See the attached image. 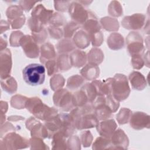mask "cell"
<instances>
[{
  "mask_svg": "<svg viewBox=\"0 0 150 150\" xmlns=\"http://www.w3.org/2000/svg\"><path fill=\"white\" fill-rule=\"evenodd\" d=\"M20 45L27 56L30 58H36L39 55V47L32 36L24 35L21 39Z\"/></svg>",
  "mask_w": 150,
  "mask_h": 150,
  "instance_id": "cell-10",
  "label": "cell"
},
{
  "mask_svg": "<svg viewBox=\"0 0 150 150\" xmlns=\"http://www.w3.org/2000/svg\"><path fill=\"white\" fill-rule=\"evenodd\" d=\"M7 46V42L6 39H3L2 37H1V51L5 49Z\"/></svg>",
  "mask_w": 150,
  "mask_h": 150,
  "instance_id": "cell-54",
  "label": "cell"
},
{
  "mask_svg": "<svg viewBox=\"0 0 150 150\" xmlns=\"http://www.w3.org/2000/svg\"><path fill=\"white\" fill-rule=\"evenodd\" d=\"M32 1H20L19 4L21 8L22 9V10L26 11H29L34 5V4L36 2H33L32 4H30Z\"/></svg>",
  "mask_w": 150,
  "mask_h": 150,
  "instance_id": "cell-52",
  "label": "cell"
},
{
  "mask_svg": "<svg viewBox=\"0 0 150 150\" xmlns=\"http://www.w3.org/2000/svg\"><path fill=\"white\" fill-rule=\"evenodd\" d=\"M30 131L32 137H37L42 139L48 137V131L47 128L39 121L31 128Z\"/></svg>",
  "mask_w": 150,
  "mask_h": 150,
  "instance_id": "cell-28",
  "label": "cell"
},
{
  "mask_svg": "<svg viewBox=\"0 0 150 150\" xmlns=\"http://www.w3.org/2000/svg\"><path fill=\"white\" fill-rule=\"evenodd\" d=\"M90 41L92 42V45L94 47L99 46L101 45L103 41V35L100 31L88 35Z\"/></svg>",
  "mask_w": 150,
  "mask_h": 150,
  "instance_id": "cell-43",
  "label": "cell"
},
{
  "mask_svg": "<svg viewBox=\"0 0 150 150\" xmlns=\"http://www.w3.org/2000/svg\"><path fill=\"white\" fill-rule=\"evenodd\" d=\"M129 80L133 89L142 90L146 86L145 77L139 71H134L129 75Z\"/></svg>",
  "mask_w": 150,
  "mask_h": 150,
  "instance_id": "cell-18",
  "label": "cell"
},
{
  "mask_svg": "<svg viewBox=\"0 0 150 150\" xmlns=\"http://www.w3.org/2000/svg\"><path fill=\"white\" fill-rule=\"evenodd\" d=\"M84 83L83 78L79 75H74L70 77L67 81V87L71 90L78 88Z\"/></svg>",
  "mask_w": 150,
  "mask_h": 150,
  "instance_id": "cell-34",
  "label": "cell"
},
{
  "mask_svg": "<svg viewBox=\"0 0 150 150\" xmlns=\"http://www.w3.org/2000/svg\"><path fill=\"white\" fill-rule=\"evenodd\" d=\"M32 38L37 43H43L47 36L46 30L45 28L39 32H32Z\"/></svg>",
  "mask_w": 150,
  "mask_h": 150,
  "instance_id": "cell-49",
  "label": "cell"
},
{
  "mask_svg": "<svg viewBox=\"0 0 150 150\" xmlns=\"http://www.w3.org/2000/svg\"><path fill=\"white\" fill-rule=\"evenodd\" d=\"M111 144L110 138L99 137L93 144V149H111Z\"/></svg>",
  "mask_w": 150,
  "mask_h": 150,
  "instance_id": "cell-30",
  "label": "cell"
},
{
  "mask_svg": "<svg viewBox=\"0 0 150 150\" xmlns=\"http://www.w3.org/2000/svg\"><path fill=\"white\" fill-rule=\"evenodd\" d=\"M126 43L127 50L132 56L142 55L144 52L143 40L141 36L138 32H130L126 38Z\"/></svg>",
  "mask_w": 150,
  "mask_h": 150,
  "instance_id": "cell-6",
  "label": "cell"
},
{
  "mask_svg": "<svg viewBox=\"0 0 150 150\" xmlns=\"http://www.w3.org/2000/svg\"><path fill=\"white\" fill-rule=\"evenodd\" d=\"M73 41L76 46L80 49H84L90 45V39L88 34L86 32L81 30L75 33Z\"/></svg>",
  "mask_w": 150,
  "mask_h": 150,
  "instance_id": "cell-22",
  "label": "cell"
},
{
  "mask_svg": "<svg viewBox=\"0 0 150 150\" xmlns=\"http://www.w3.org/2000/svg\"><path fill=\"white\" fill-rule=\"evenodd\" d=\"M56 52L54 48L50 43H45L40 47V62L45 64L50 60L54 59L56 57Z\"/></svg>",
  "mask_w": 150,
  "mask_h": 150,
  "instance_id": "cell-19",
  "label": "cell"
},
{
  "mask_svg": "<svg viewBox=\"0 0 150 150\" xmlns=\"http://www.w3.org/2000/svg\"><path fill=\"white\" fill-rule=\"evenodd\" d=\"M131 63L134 69H140L144 64V60L141 57V55H135L132 56Z\"/></svg>",
  "mask_w": 150,
  "mask_h": 150,
  "instance_id": "cell-50",
  "label": "cell"
},
{
  "mask_svg": "<svg viewBox=\"0 0 150 150\" xmlns=\"http://www.w3.org/2000/svg\"><path fill=\"white\" fill-rule=\"evenodd\" d=\"M8 22L12 29H19L22 26L25 21V17L21 8L16 5L9 6L6 12Z\"/></svg>",
  "mask_w": 150,
  "mask_h": 150,
  "instance_id": "cell-8",
  "label": "cell"
},
{
  "mask_svg": "<svg viewBox=\"0 0 150 150\" xmlns=\"http://www.w3.org/2000/svg\"><path fill=\"white\" fill-rule=\"evenodd\" d=\"M99 67L98 65L88 63L80 71L82 76L87 80H95L99 76Z\"/></svg>",
  "mask_w": 150,
  "mask_h": 150,
  "instance_id": "cell-21",
  "label": "cell"
},
{
  "mask_svg": "<svg viewBox=\"0 0 150 150\" xmlns=\"http://www.w3.org/2000/svg\"><path fill=\"white\" fill-rule=\"evenodd\" d=\"M64 79L60 74H54L50 81V87L54 91H57L62 88L64 84Z\"/></svg>",
  "mask_w": 150,
  "mask_h": 150,
  "instance_id": "cell-35",
  "label": "cell"
},
{
  "mask_svg": "<svg viewBox=\"0 0 150 150\" xmlns=\"http://www.w3.org/2000/svg\"><path fill=\"white\" fill-rule=\"evenodd\" d=\"M28 98L21 95H15L11 100V105L12 107L17 109H22L25 107Z\"/></svg>",
  "mask_w": 150,
  "mask_h": 150,
  "instance_id": "cell-36",
  "label": "cell"
},
{
  "mask_svg": "<svg viewBox=\"0 0 150 150\" xmlns=\"http://www.w3.org/2000/svg\"><path fill=\"white\" fill-rule=\"evenodd\" d=\"M129 122L130 126L137 130L149 128V116L142 112L137 111L132 113Z\"/></svg>",
  "mask_w": 150,
  "mask_h": 150,
  "instance_id": "cell-12",
  "label": "cell"
},
{
  "mask_svg": "<svg viewBox=\"0 0 150 150\" xmlns=\"http://www.w3.org/2000/svg\"><path fill=\"white\" fill-rule=\"evenodd\" d=\"M96 128L101 136L110 139L117 128V124L113 119L105 120L98 122Z\"/></svg>",
  "mask_w": 150,
  "mask_h": 150,
  "instance_id": "cell-16",
  "label": "cell"
},
{
  "mask_svg": "<svg viewBox=\"0 0 150 150\" xmlns=\"http://www.w3.org/2000/svg\"><path fill=\"white\" fill-rule=\"evenodd\" d=\"M132 114L131 111L129 109L126 108H122L117 115V120L120 124H124L129 122L131 115Z\"/></svg>",
  "mask_w": 150,
  "mask_h": 150,
  "instance_id": "cell-37",
  "label": "cell"
},
{
  "mask_svg": "<svg viewBox=\"0 0 150 150\" xmlns=\"http://www.w3.org/2000/svg\"><path fill=\"white\" fill-rule=\"evenodd\" d=\"M129 93L127 77L122 74H116L111 79V95L120 102L127 98Z\"/></svg>",
  "mask_w": 150,
  "mask_h": 150,
  "instance_id": "cell-3",
  "label": "cell"
},
{
  "mask_svg": "<svg viewBox=\"0 0 150 150\" xmlns=\"http://www.w3.org/2000/svg\"><path fill=\"white\" fill-rule=\"evenodd\" d=\"M80 138L84 147H88L90 146L93 141V136L89 131H85L81 132Z\"/></svg>",
  "mask_w": 150,
  "mask_h": 150,
  "instance_id": "cell-45",
  "label": "cell"
},
{
  "mask_svg": "<svg viewBox=\"0 0 150 150\" xmlns=\"http://www.w3.org/2000/svg\"><path fill=\"white\" fill-rule=\"evenodd\" d=\"M29 145L31 149H46L49 148L43 142L42 138L32 137L29 139Z\"/></svg>",
  "mask_w": 150,
  "mask_h": 150,
  "instance_id": "cell-39",
  "label": "cell"
},
{
  "mask_svg": "<svg viewBox=\"0 0 150 150\" xmlns=\"http://www.w3.org/2000/svg\"><path fill=\"white\" fill-rule=\"evenodd\" d=\"M1 83L2 89L9 94H13L17 90V83L15 79L11 76L1 79Z\"/></svg>",
  "mask_w": 150,
  "mask_h": 150,
  "instance_id": "cell-26",
  "label": "cell"
},
{
  "mask_svg": "<svg viewBox=\"0 0 150 150\" xmlns=\"http://www.w3.org/2000/svg\"><path fill=\"white\" fill-rule=\"evenodd\" d=\"M124 39L122 36L118 33H111L107 39V44L112 50H118L124 46Z\"/></svg>",
  "mask_w": 150,
  "mask_h": 150,
  "instance_id": "cell-24",
  "label": "cell"
},
{
  "mask_svg": "<svg viewBox=\"0 0 150 150\" xmlns=\"http://www.w3.org/2000/svg\"><path fill=\"white\" fill-rule=\"evenodd\" d=\"M53 13V11L46 9L42 5L40 4L37 5L32 11V17L39 19L43 25H45L50 22Z\"/></svg>",
  "mask_w": 150,
  "mask_h": 150,
  "instance_id": "cell-17",
  "label": "cell"
},
{
  "mask_svg": "<svg viewBox=\"0 0 150 150\" xmlns=\"http://www.w3.org/2000/svg\"><path fill=\"white\" fill-rule=\"evenodd\" d=\"M83 29L88 35L100 31L101 26L94 15L89 12L88 18L83 25Z\"/></svg>",
  "mask_w": 150,
  "mask_h": 150,
  "instance_id": "cell-20",
  "label": "cell"
},
{
  "mask_svg": "<svg viewBox=\"0 0 150 150\" xmlns=\"http://www.w3.org/2000/svg\"><path fill=\"white\" fill-rule=\"evenodd\" d=\"M72 66L80 67L83 66L87 61V56L86 53L80 50H74L70 55Z\"/></svg>",
  "mask_w": 150,
  "mask_h": 150,
  "instance_id": "cell-23",
  "label": "cell"
},
{
  "mask_svg": "<svg viewBox=\"0 0 150 150\" xmlns=\"http://www.w3.org/2000/svg\"><path fill=\"white\" fill-rule=\"evenodd\" d=\"M145 19V17L144 15L135 13L131 16H125L121 21V24L125 29L137 30L142 27Z\"/></svg>",
  "mask_w": 150,
  "mask_h": 150,
  "instance_id": "cell-15",
  "label": "cell"
},
{
  "mask_svg": "<svg viewBox=\"0 0 150 150\" xmlns=\"http://www.w3.org/2000/svg\"><path fill=\"white\" fill-rule=\"evenodd\" d=\"M47 70V74L49 76L53 75L54 73L58 71L57 61L54 59L50 60L45 63Z\"/></svg>",
  "mask_w": 150,
  "mask_h": 150,
  "instance_id": "cell-47",
  "label": "cell"
},
{
  "mask_svg": "<svg viewBox=\"0 0 150 150\" xmlns=\"http://www.w3.org/2000/svg\"><path fill=\"white\" fill-rule=\"evenodd\" d=\"M67 149H80V140L77 136L71 137L67 142Z\"/></svg>",
  "mask_w": 150,
  "mask_h": 150,
  "instance_id": "cell-44",
  "label": "cell"
},
{
  "mask_svg": "<svg viewBox=\"0 0 150 150\" xmlns=\"http://www.w3.org/2000/svg\"><path fill=\"white\" fill-rule=\"evenodd\" d=\"M12 68V59L10 50L5 49L0 53L1 79H5L10 76Z\"/></svg>",
  "mask_w": 150,
  "mask_h": 150,
  "instance_id": "cell-14",
  "label": "cell"
},
{
  "mask_svg": "<svg viewBox=\"0 0 150 150\" xmlns=\"http://www.w3.org/2000/svg\"><path fill=\"white\" fill-rule=\"evenodd\" d=\"M111 149H127L129 145V139L123 130L120 128L115 130L110 138Z\"/></svg>",
  "mask_w": 150,
  "mask_h": 150,
  "instance_id": "cell-13",
  "label": "cell"
},
{
  "mask_svg": "<svg viewBox=\"0 0 150 150\" xmlns=\"http://www.w3.org/2000/svg\"><path fill=\"white\" fill-rule=\"evenodd\" d=\"M53 98L54 105L64 111H69L74 107L73 95L66 89L61 88L57 90L54 94Z\"/></svg>",
  "mask_w": 150,
  "mask_h": 150,
  "instance_id": "cell-5",
  "label": "cell"
},
{
  "mask_svg": "<svg viewBox=\"0 0 150 150\" xmlns=\"http://www.w3.org/2000/svg\"><path fill=\"white\" fill-rule=\"evenodd\" d=\"M0 145L1 149H23L29 145V141L12 131L1 138Z\"/></svg>",
  "mask_w": 150,
  "mask_h": 150,
  "instance_id": "cell-4",
  "label": "cell"
},
{
  "mask_svg": "<svg viewBox=\"0 0 150 150\" xmlns=\"http://www.w3.org/2000/svg\"><path fill=\"white\" fill-rule=\"evenodd\" d=\"M58 116L60 121L59 132L66 138L71 136L76 129L71 115L70 114L62 113Z\"/></svg>",
  "mask_w": 150,
  "mask_h": 150,
  "instance_id": "cell-11",
  "label": "cell"
},
{
  "mask_svg": "<svg viewBox=\"0 0 150 150\" xmlns=\"http://www.w3.org/2000/svg\"><path fill=\"white\" fill-rule=\"evenodd\" d=\"M23 36V34L21 31H15L12 32L9 38L11 46L14 47H18L19 46H21L20 41L21 38Z\"/></svg>",
  "mask_w": 150,
  "mask_h": 150,
  "instance_id": "cell-42",
  "label": "cell"
},
{
  "mask_svg": "<svg viewBox=\"0 0 150 150\" xmlns=\"http://www.w3.org/2000/svg\"><path fill=\"white\" fill-rule=\"evenodd\" d=\"M57 65L58 70L60 71H66L70 69L72 64L70 56L66 54L60 55L57 60Z\"/></svg>",
  "mask_w": 150,
  "mask_h": 150,
  "instance_id": "cell-32",
  "label": "cell"
},
{
  "mask_svg": "<svg viewBox=\"0 0 150 150\" xmlns=\"http://www.w3.org/2000/svg\"><path fill=\"white\" fill-rule=\"evenodd\" d=\"M25 107L36 118L47 120L57 114V110L43 103L38 97H32L27 100Z\"/></svg>",
  "mask_w": 150,
  "mask_h": 150,
  "instance_id": "cell-1",
  "label": "cell"
},
{
  "mask_svg": "<svg viewBox=\"0 0 150 150\" xmlns=\"http://www.w3.org/2000/svg\"><path fill=\"white\" fill-rule=\"evenodd\" d=\"M87 58L88 63L98 65L101 63L104 58V54L100 49L94 47L89 52Z\"/></svg>",
  "mask_w": 150,
  "mask_h": 150,
  "instance_id": "cell-27",
  "label": "cell"
},
{
  "mask_svg": "<svg viewBox=\"0 0 150 150\" xmlns=\"http://www.w3.org/2000/svg\"><path fill=\"white\" fill-rule=\"evenodd\" d=\"M79 27V24L76 22L71 21L67 23L64 27V36L65 38H71Z\"/></svg>",
  "mask_w": 150,
  "mask_h": 150,
  "instance_id": "cell-38",
  "label": "cell"
},
{
  "mask_svg": "<svg viewBox=\"0 0 150 150\" xmlns=\"http://www.w3.org/2000/svg\"><path fill=\"white\" fill-rule=\"evenodd\" d=\"M8 110V104L6 101H1V114H5Z\"/></svg>",
  "mask_w": 150,
  "mask_h": 150,
  "instance_id": "cell-53",
  "label": "cell"
},
{
  "mask_svg": "<svg viewBox=\"0 0 150 150\" xmlns=\"http://www.w3.org/2000/svg\"><path fill=\"white\" fill-rule=\"evenodd\" d=\"M28 23V26L32 32H39L44 29L43 23L36 18L31 17L29 19Z\"/></svg>",
  "mask_w": 150,
  "mask_h": 150,
  "instance_id": "cell-41",
  "label": "cell"
},
{
  "mask_svg": "<svg viewBox=\"0 0 150 150\" xmlns=\"http://www.w3.org/2000/svg\"><path fill=\"white\" fill-rule=\"evenodd\" d=\"M23 79L29 85L42 84L45 79V68L42 64L32 63L26 66L22 71Z\"/></svg>",
  "mask_w": 150,
  "mask_h": 150,
  "instance_id": "cell-2",
  "label": "cell"
},
{
  "mask_svg": "<svg viewBox=\"0 0 150 150\" xmlns=\"http://www.w3.org/2000/svg\"><path fill=\"white\" fill-rule=\"evenodd\" d=\"M64 18L63 15H60V13H56L53 14L49 23H50L52 26H62L64 24Z\"/></svg>",
  "mask_w": 150,
  "mask_h": 150,
  "instance_id": "cell-48",
  "label": "cell"
},
{
  "mask_svg": "<svg viewBox=\"0 0 150 150\" xmlns=\"http://www.w3.org/2000/svg\"><path fill=\"white\" fill-rule=\"evenodd\" d=\"M69 12L71 18L79 24H84L88 18L89 12L78 2H73L70 4Z\"/></svg>",
  "mask_w": 150,
  "mask_h": 150,
  "instance_id": "cell-9",
  "label": "cell"
},
{
  "mask_svg": "<svg viewBox=\"0 0 150 150\" xmlns=\"http://www.w3.org/2000/svg\"><path fill=\"white\" fill-rule=\"evenodd\" d=\"M103 21L109 23V24H103V26L104 28L108 31H112V30H117L118 29L119 25L118 22L116 19L114 18H111L109 17H105L103 18H101Z\"/></svg>",
  "mask_w": 150,
  "mask_h": 150,
  "instance_id": "cell-40",
  "label": "cell"
},
{
  "mask_svg": "<svg viewBox=\"0 0 150 150\" xmlns=\"http://www.w3.org/2000/svg\"><path fill=\"white\" fill-rule=\"evenodd\" d=\"M73 101L74 107H81L89 103L84 92L81 89L73 95Z\"/></svg>",
  "mask_w": 150,
  "mask_h": 150,
  "instance_id": "cell-33",
  "label": "cell"
},
{
  "mask_svg": "<svg viewBox=\"0 0 150 150\" xmlns=\"http://www.w3.org/2000/svg\"><path fill=\"white\" fill-rule=\"evenodd\" d=\"M76 46L74 43L70 39H64L60 42L57 45V50L59 53H66L73 51L75 49Z\"/></svg>",
  "mask_w": 150,
  "mask_h": 150,
  "instance_id": "cell-29",
  "label": "cell"
},
{
  "mask_svg": "<svg viewBox=\"0 0 150 150\" xmlns=\"http://www.w3.org/2000/svg\"><path fill=\"white\" fill-rule=\"evenodd\" d=\"M120 4L118 2L113 1L111 2V4L109 6V8L114 9H108V12L110 15L114 16H120L122 13V9H117V8H120Z\"/></svg>",
  "mask_w": 150,
  "mask_h": 150,
  "instance_id": "cell-46",
  "label": "cell"
},
{
  "mask_svg": "<svg viewBox=\"0 0 150 150\" xmlns=\"http://www.w3.org/2000/svg\"><path fill=\"white\" fill-rule=\"evenodd\" d=\"M48 31L51 37L54 39H60L63 35L62 30L58 27L50 25L48 27Z\"/></svg>",
  "mask_w": 150,
  "mask_h": 150,
  "instance_id": "cell-51",
  "label": "cell"
},
{
  "mask_svg": "<svg viewBox=\"0 0 150 150\" xmlns=\"http://www.w3.org/2000/svg\"><path fill=\"white\" fill-rule=\"evenodd\" d=\"M94 112L100 120H105L112 116L113 112L105 102L104 96H98L93 103Z\"/></svg>",
  "mask_w": 150,
  "mask_h": 150,
  "instance_id": "cell-7",
  "label": "cell"
},
{
  "mask_svg": "<svg viewBox=\"0 0 150 150\" xmlns=\"http://www.w3.org/2000/svg\"><path fill=\"white\" fill-rule=\"evenodd\" d=\"M81 90L86 94L89 103H93L96 98L98 97L96 88L92 82L84 85L81 88Z\"/></svg>",
  "mask_w": 150,
  "mask_h": 150,
  "instance_id": "cell-31",
  "label": "cell"
},
{
  "mask_svg": "<svg viewBox=\"0 0 150 150\" xmlns=\"http://www.w3.org/2000/svg\"><path fill=\"white\" fill-rule=\"evenodd\" d=\"M64 137L60 132L57 131L52 137L51 142L53 149H67V141Z\"/></svg>",
  "mask_w": 150,
  "mask_h": 150,
  "instance_id": "cell-25",
  "label": "cell"
}]
</instances>
